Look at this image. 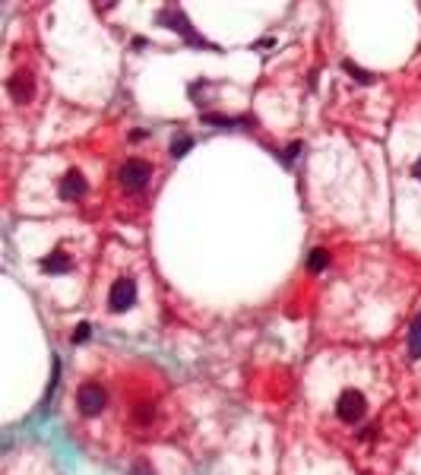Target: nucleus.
Here are the masks:
<instances>
[{
	"instance_id": "14",
	"label": "nucleus",
	"mask_w": 421,
	"mask_h": 475,
	"mask_svg": "<svg viewBox=\"0 0 421 475\" xmlns=\"http://www.w3.org/2000/svg\"><path fill=\"white\" fill-rule=\"evenodd\" d=\"M298 149H301V146H298V143H291V146L285 149V152H282V159H285V162H291V159L298 156Z\"/></svg>"
},
{
	"instance_id": "6",
	"label": "nucleus",
	"mask_w": 421,
	"mask_h": 475,
	"mask_svg": "<svg viewBox=\"0 0 421 475\" xmlns=\"http://www.w3.org/2000/svg\"><path fill=\"white\" fill-rule=\"evenodd\" d=\"M86 194V178L76 168H70V172L64 174V181H60V197L64 200H80Z\"/></svg>"
},
{
	"instance_id": "1",
	"label": "nucleus",
	"mask_w": 421,
	"mask_h": 475,
	"mask_svg": "<svg viewBox=\"0 0 421 475\" xmlns=\"http://www.w3.org/2000/svg\"><path fill=\"white\" fill-rule=\"evenodd\" d=\"M364 412H368V399H364L361 390H346L336 402V415L342 421H361Z\"/></svg>"
},
{
	"instance_id": "11",
	"label": "nucleus",
	"mask_w": 421,
	"mask_h": 475,
	"mask_svg": "<svg viewBox=\"0 0 421 475\" xmlns=\"http://www.w3.org/2000/svg\"><path fill=\"white\" fill-rule=\"evenodd\" d=\"M190 146H193V137H181V139H178V143L171 146V156H174V159H181Z\"/></svg>"
},
{
	"instance_id": "2",
	"label": "nucleus",
	"mask_w": 421,
	"mask_h": 475,
	"mask_svg": "<svg viewBox=\"0 0 421 475\" xmlns=\"http://www.w3.org/2000/svg\"><path fill=\"white\" fill-rule=\"evenodd\" d=\"M149 174H152V168H149L143 159H130V162L121 168V184H124L127 190H140V187H146Z\"/></svg>"
},
{
	"instance_id": "8",
	"label": "nucleus",
	"mask_w": 421,
	"mask_h": 475,
	"mask_svg": "<svg viewBox=\"0 0 421 475\" xmlns=\"http://www.w3.org/2000/svg\"><path fill=\"white\" fill-rule=\"evenodd\" d=\"M70 266H73V263H70V257H67L64 251H54V254H48L42 260V270L45 273H67Z\"/></svg>"
},
{
	"instance_id": "12",
	"label": "nucleus",
	"mask_w": 421,
	"mask_h": 475,
	"mask_svg": "<svg viewBox=\"0 0 421 475\" xmlns=\"http://www.w3.org/2000/svg\"><path fill=\"white\" fill-rule=\"evenodd\" d=\"M346 70H348V73H352V76H355L358 82H371V80H374L371 73H364V70H358V67L352 64V60H346Z\"/></svg>"
},
{
	"instance_id": "15",
	"label": "nucleus",
	"mask_w": 421,
	"mask_h": 475,
	"mask_svg": "<svg viewBox=\"0 0 421 475\" xmlns=\"http://www.w3.org/2000/svg\"><path fill=\"white\" fill-rule=\"evenodd\" d=\"M415 178L421 181V159H418V162H415Z\"/></svg>"
},
{
	"instance_id": "10",
	"label": "nucleus",
	"mask_w": 421,
	"mask_h": 475,
	"mask_svg": "<svg viewBox=\"0 0 421 475\" xmlns=\"http://www.w3.org/2000/svg\"><path fill=\"white\" fill-rule=\"evenodd\" d=\"M330 266V251H314V254L307 257V270L311 273H320Z\"/></svg>"
},
{
	"instance_id": "7",
	"label": "nucleus",
	"mask_w": 421,
	"mask_h": 475,
	"mask_svg": "<svg viewBox=\"0 0 421 475\" xmlns=\"http://www.w3.org/2000/svg\"><path fill=\"white\" fill-rule=\"evenodd\" d=\"M10 95L19 102V105H25V102L35 95V80L32 73H16L13 80H10Z\"/></svg>"
},
{
	"instance_id": "3",
	"label": "nucleus",
	"mask_w": 421,
	"mask_h": 475,
	"mask_svg": "<svg viewBox=\"0 0 421 475\" xmlns=\"http://www.w3.org/2000/svg\"><path fill=\"white\" fill-rule=\"evenodd\" d=\"M76 406H80L83 415H99V412L105 409V390L95 386V384L80 386V393H76Z\"/></svg>"
},
{
	"instance_id": "5",
	"label": "nucleus",
	"mask_w": 421,
	"mask_h": 475,
	"mask_svg": "<svg viewBox=\"0 0 421 475\" xmlns=\"http://www.w3.org/2000/svg\"><path fill=\"white\" fill-rule=\"evenodd\" d=\"M158 23L168 25V29H178V32L184 35L187 41H197V45H203V41L197 38V32L187 25V19H184V10L181 7H165L162 13H158Z\"/></svg>"
},
{
	"instance_id": "4",
	"label": "nucleus",
	"mask_w": 421,
	"mask_h": 475,
	"mask_svg": "<svg viewBox=\"0 0 421 475\" xmlns=\"http://www.w3.org/2000/svg\"><path fill=\"white\" fill-rule=\"evenodd\" d=\"M133 301H136V286H133V279H117L115 288H111V295H108L111 311H127V308H133Z\"/></svg>"
},
{
	"instance_id": "13",
	"label": "nucleus",
	"mask_w": 421,
	"mask_h": 475,
	"mask_svg": "<svg viewBox=\"0 0 421 475\" xmlns=\"http://www.w3.org/2000/svg\"><path fill=\"white\" fill-rule=\"evenodd\" d=\"M89 336H92V327H89V323H80L76 333H73V343H86Z\"/></svg>"
},
{
	"instance_id": "9",
	"label": "nucleus",
	"mask_w": 421,
	"mask_h": 475,
	"mask_svg": "<svg viewBox=\"0 0 421 475\" xmlns=\"http://www.w3.org/2000/svg\"><path fill=\"white\" fill-rule=\"evenodd\" d=\"M409 352H412V358H421V317L409 329Z\"/></svg>"
}]
</instances>
